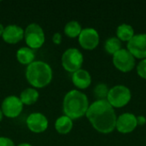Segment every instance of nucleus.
Masks as SVG:
<instances>
[{
  "mask_svg": "<svg viewBox=\"0 0 146 146\" xmlns=\"http://www.w3.org/2000/svg\"><path fill=\"white\" fill-rule=\"evenodd\" d=\"M86 116L92 127L100 133L108 134L115 129L117 115L107 100H96L91 104Z\"/></svg>",
  "mask_w": 146,
  "mask_h": 146,
  "instance_id": "1",
  "label": "nucleus"
},
{
  "mask_svg": "<svg viewBox=\"0 0 146 146\" xmlns=\"http://www.w3.org/2000/svg\"><path fill=\"white\" fill-rule=\"evenodd\" d=\"M90 106L87 96L80 90H71L66 93L62 102V110L66 116L77 120L86 115Z\"/></svg>",
  "mask_w": 146,
  "mask_h": 146,
  "instance_id": "2",
  "label": "nucleus"
},
{
  "mask_svg": "<svg viewBox=\"0 0 146 146\" xmlns=\"http://www.w3.org/2000/svg\"><path fill=\"white\" fill-rule=\"evenodd\" d=\"M26 79L32 87L44 88L52 80L53 71L51 67L44 61H34L27 67Z\"/></svg>",
  "mask_w": 146,
  "mask_h": 146,
  "instance_id": "3",
  "label": "nucleus"
},
{
  "mask_svg": "<svg viewBox=\"0 0 146 146\" xmlns=\"http://www.w3.org/2000/svg\"><path fill=\"white\" fill-rule=\"evenodd\" d=\"M132 99L131 90L123 85H116L110 88L106 100L114 109L127 106Z\"/></svg>",
  "mask_w": 146,
  "mask_h": 146,
  "instance_id": "4",
  "label": "nucleus"
},
{
  "mask_svg": "<svg viewBox=\"0 0 146 146\" xmlns=\"http://www.w3.org/2000/svg\"><path fill=\"white\" fill-rule=\"evenodd\" d=\"M24 39L27 47L38 50L43 46L45 41L44 32L38 23H30L24 29Z\"/></svg>",
  "mask_w": 146,
  "mask_h": 146,
  "instance_id": "5",
  "label": "nucleus"
},
{
  "mask_svg": "<svg viewBox=\"0 0 146 146\" xmlns=\"http://www.w3.org/2000/svg\"><path fill=\"white\" fill-rule=\"evenodd\" d=\"M83 62V54L77 48H68L62 55V66L67 72H76L82 68Z\"/></svg>",
  "mask_w": 146,
  "mask_h": 146,
  "instance_id": "6",
  "label": "nucleus"
},
{
  "mask_svg": "<svg viewBox=\"0 0 146 146\" xmlns=\"http://www.w3.org/2000/svg\"><path fill=\"white\" fill-rule=\"evenodd\" d=\"M112 62L115 68L122 73L131 72L136 65V59L128 50L125 48L121 49L118 52L113 55Z\"/></svg>",
  "mask_w": 146,
  "mask_h": 146,
  "instance_id": "7",
  "label": "nucleus"
},
{
  "mask_svg": "<svg viewBox=\"0 0 146 146\" xmlns=\"http://www.w3.org/2000/svg\"><path fill=\"white\" fill-rule=\"evenodd\" d=\"M23 106L24 105L19 97L9 95L3 100L0 108L3 111V116L14 119L18 117L21 114L23 110Z\"/></svg>",
  "mask_w": 146,
  "mask_h": 146,
  "instance_id": "8",
  "label": "nucleus"
},
{
  "mask_svg": "<svg viewBox=\"0 0 146 146\" xmlns=\"http://www.w3.org/2000/svg\"><path fill=\"white\" fill-rule=\"evenodd\" d=\"M78 41L80 47L84 50H93L99 44V33L95 28L92 27L83 28L78 37Z\"/></svg>",
  "mask_w": 146,
  "mask_h": 146,
  "instance_id": "9",
  "label": "nucleus"
},
{
  "mask_svg": "<svg viewBox=\"0 0 146 146\" xmlns=\"http://www.w3.org/2000/svg\"><path fill=\"white\" fill-rule=\"evenodd\" d=\"M127 49L136 59H146V33L135 34L127 42Z\"/></svg>",
  "mask_w": 146,
  "mask_h": 146,
  "instance_id": "10",
  "label": "nucleus"
},
{
  "mask_svg": "<svg viewBox=\"0 0 146 146\" xmlns=\"http://www.w3.org/2000/svg\"><path fill=\"white\" fill-rule=\"evenodd\" d=\"M137 127V116L134 114L126 112L117 116L115 129L119 133L122 134L131 133L136 129Z\"/></svg>",
  "mask_w": 146,
  "mask_h": 146,
  "instance_id": "11",
  "label": "nucleus"
},
{
  "mask_svg": "<svg viewBox=\"0 0 146 146\" xmlns=\"http://www.w3.org/2000/svg\"><path fill=\"white\" fill-rule=\"evenodd\" d=\"M27 128L34 133H42L45 132L49 127V121L47 117L39 112H33L27 118Z\"/></svg>",
  "mask_w": 146,
  "mask_h": 146,
  "instance_id": "12",
  "label": "nucleus"
},
{
  "mask_svg": "<svg viewBox=\"0 0 146 146\" xmlns=\"http://www.w3.org/2000/svg\"><path fill=\"white\" fill-rule=\"evenodd\" d=\"M2 38L7 44H15L24 38V29L18 25L9 24L4 27Z\"/></svg>",
  "mask_w": 146,
  "mask_h": 146,
  "instance_id": "13",
  "label": "nucleus"
},
{
  "mask_svg": "<svg viewBox=\"0 0 146 146\" xmlns=\"http://www.w3.org/2000/svg\"><path fill=\"white\" fill-rule=\"evenodd\" d=\"M72 82L79 90H85L92 84V76L90 73L83 68L77 70L72 74Z\"/></svg>",
  "mask_w": 146,
  "mask_h": 146,
  "instance_id": "14",
  "label": "nucleus"
},
{
  "mask_svg": "<svg viewBox=\"0 0 146 146\" xmlns=\"http://www.w3.org/2000/svg\"><path fill=\"white\" fill-rule=\"evenodd\" d=\"M16 59L21 64L28 66L35 61L34 50L27 46L21 47L16 51Z\"/></svg>",
  "mask_w": 146,
  "mask_h": 146,
  "instance_id": "15",
  "label": "nucleus"
},
{
  "mask_svg": "<svg viewBox=\"0 0 146 146\" xmlns=\"http://www.w3.org/2000/svg\"><path fill=\"white\" fill-rule=\"evenodd\" d=\"M74 127L73 120L65 115L59 116L55 121V129L60 134H68L69 133Z\"/></svg>",
  "mask_w": 146,
  "mask_h": 146,
  "instance_id": "16",
  "label": "nucleus"
},
{
  "mask_svg": "<svg viewBox=\"0 0 146 146\" xmlns=\"http://www.w3.org/2000/svg\"><path fill=\"white\" fill-rule=\"evenodd\" d=\"M23 105H33L34 104L39 98V92L37 89L33 87H27L24 89L19 96Z\"/></svg>",
  "mask_w": 146,
  "mask_h": 146,
  "instance_id": "17",
  "label": "nucleus"
},
{
  "mask_svg": "<svg viewBox=\"0 0 146 146\" xmlns=\"http://www.w3.org/2000/svg\"><path fill=\"white\" fill-rule=\"evenodd\" d=\"M116 38L121 42H129L135 35L133 27L130 24L122 23L116 28Z\"/></svg>",
  "mask_w": 146,
  "mask_h": 146,
  "instance_id": "18",
  "label": "nucleus"
},
{
  "mask_svg": "<svg viewBox=\"0 0 146 146\" xmlns=\"http://www.w3.org/2000/svg\"><path fill=\"white\" fill-rule=\"evenodd\" d=\"M82 29L83 28H82L80 23L77 21L73 20V21H70L66 23V25L63 28V32L67 37L71 38H74L79 37Z\"/></svg>",
  "mask_w": 146,
  "mask_h": 146,
  "instance_id": "19",
  "label": "nucleus"
},
{
  "mask_svg": "<svg viewBox=\"0 0 146 146\" xmlns=\"http://www.w3.org/2000/svg\"><path fill=\"white\" fill-rule=\"evenodd\" d=\"M122 49V42L116 37H110L104 42V50L110 55H115Z\"/></svg>",
  "mask_w": 146,
  "mask_h": 146,
  "instance_id": "20",
  "label": "nucleus"
},
{
  "mask_svg": "<svg viewBox=\"0 0 146 146\" xmlns=\"http://www.w3.org/2000/svg\"><path fill=\"white\" fill-rule=\"evenodd\" d=\"M110 88L104 83L98 84L93 89V94L97 100H106Z\"/></svg>",
  "mask_w": 146,
  "mask_h": 146,
  "instance_id": "21",
  "label": "nucleus"
},
{
  "mask_svg": "<svg viewBox=\"0 0 146 146\" xmlns=\"http://www.w3.org/2000/svg\"><path fill=\"white\" fill-rule=\"evenodd\" d=\"M136 71L140 78L146 80V59L140 60L136 67Z\"/></svg>",
  "mask_w": 146,
  "mask_h": 146,
  "instance_id": "22",
  "label": "nucleus"
},
{
  "mask_svg": "<svg viewBox=\"0 0 146 146\" xmlns=\"http://www.w3.org/2000/svg\"><path fill=\"white\" fill-rule=\"evenodd\" d=\"M0 146H15L14 141L4 136H0Z\"/></svg>",
  "mask_w": 146,
  "mask_h": 146,
  "instance_id": "23",
  "label": "nucleus"
},
{
  "mask_svg": "<svg viewBox=\"0 0 146 146\" xmlns=\"http://www.w3.org/2000/svg\"><path fill=\"white\" fill-rule=\"evenodd\" d=\"M62 34L60 33H55L53 34V36H52L53 44H55L56 45H59L62 43Z\"/></svg>",
  "mask_w": 146,
  "mask_h": 146,
  "instance_id": "24",
  "label": "nucleus"
},
{
  "mask_svg": "<svg viewBox=\"0 0 146 146\" xmlns=\"http://www.w3.org/2000/svg\"><path fill=\"white\" fill-rule=\"evenodd\" d=\"M137 123H138V126H144V125H145V116H144V115H139V116H137Z\"/></svg>",
  "mask_w": 146,
  "mask_h": 146,
  "instance_id": "25",
  "label": "nucleus"
},
{
  "mask_svg": "<svg viewBox=\"0 0 146 146\" xmlns=\"http://www.w3.org/2000/svg\"><path fill=\"white\" fill-rule=\"evenodd\" d=\"M3 30H4V26L2 23H0V37H2L3 33Z\"/></svg>",
  "mask_w": 146,
  "mask_h": 146,
  "instance_id": "26",
  "label": "nucleus"
},
{
  "mask_svg": "<svg viewBox=\"0 0 146 146\" xmlns=\"http://www.w3.org/2000/svg\"><path fill=\"white\" fill-rule=\"evenodd\" d=\"M16 146H33L31 144H28V143H21V144H19L18 145Z\"/></svg>",
  "mask_w": 146,
  "mask_h": 146,
  "instance_id": "27",
  "label": "nucleus"
},
{
  "mask_svg": "<svg viewBox=\"0 0 146 146\" xmlns=\"http://www.w3.org/2000/svg\"><path fill=\"white\" fill-rule=\"evenodd\" d=\"M3 118V111H2V110L0 108V122L2 121Z\"/></svg>",
  "mask_w": 146,
  "mask_h": 146,
  "instance_id": "28",
  "label": "nucleus"
}]
</instances>
